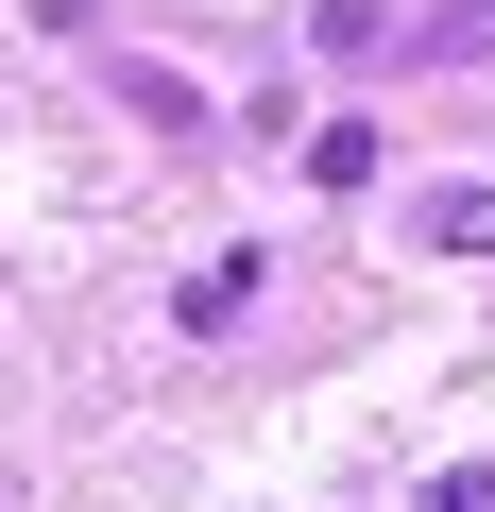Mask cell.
<instances>
[{"instance_id": "cell-1", "label": "cell", "mask_w": 495, "mask_h": 512, "mask_svg": "<svg viewBox=\"0 0 495 512\" xmlns=\"http://www.w3.org/2000/svg\"><path fill=\"white\" fill-rule=\"evenodd\" d=\"M171 325H188V342H239V325H257V239H239V256H205V274L171 291Z\"/></svg>"}, {"instance_id": "cell-2", "label": "cell", "mask_w": 495, "mask_h": 512, "mask_svg": "<svg viewBox=\"0 0 495 512\" xmlns=\"http://www.w3.org/2000/svg\"><path fill=\"white\" fill-rule=\"evenodd\" d=\"M410 222H427V256H495V171H444Z\"/></svg>"}, {"instance_id": "cell-3", "label": "cell", "mask_w": 495, "mask_h": 512, "mask_svg": "<svg viewBox=\"0 0 495 512\" xmlns=\"http://www.w3.org/2000/svg\"><path fill=\"white\" fill-rule=\"evenodd\" d=\"M103 69H120V103H137V120H154V137H205V103H188V86H171V69H154V52H103Z\"/></svg>"}, {"instance_id": "cell-4", "label": "cell", "mask_w": 495, "mask_h": 512, "mask_svg": "<svg viewBox=\"0 0 495 512\" xmlns=\"http://www.w3.org/2000/svg\"><path fill=\"white\" fill-rule=\"evenodd\" d=\"M308 52H342V69H359V52H410V35L376 18V0H308Z\"/></svg>"}, {"instance_id": "cell-5", "label": "cell", "mask_w": 495, "mask_h": 512, "mask_svg": "<svg viewBox=\"0 0 495 512\" xmlns=\"http://www.w3.org/2000/svg\"><path fill=\"white\" fill-rule=\"evenodd\" d=\"M308 188H376V120H325L308 137Z\"/></svg>"}, {"instance_id": "cell-6", "label": "cell", "mask_w": 495, "mask_h": 512, "mask_svg": "<svg viewBox=\"0 0 495 512\" xmlns=\"http://www.w3.org/2000/svg\"><path fill=\"white\" fill-rule=\"evenodd\" d=\"M410 52H495V0H444V18H427Z\"/></svg>"}, {"instance_id": "cell-7", "label": "cell", "mask_w": 495, "mask_h": 512, "mask_svg": "<svg viewBox=\"0 0 495 512\" xmlns=\"http://www.w3.org/2000/svg\"><path fill=\"white\" fill-rule=\"evenodd\" d=\"M410 512H495V461H444V478H427Z\"/></svg>"}]
</instances>
